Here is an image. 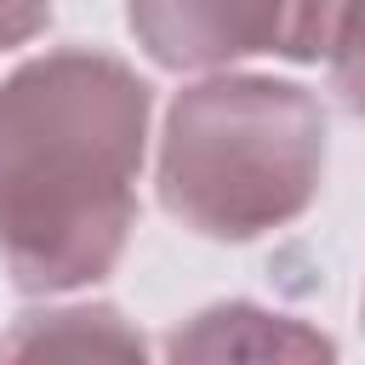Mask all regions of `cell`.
<instances>
[{
  "mask_svg": "<svg viewBox=\"0 0 365 365\" xmlns=\"http://www.w3.org/2000/svg\"><path fill=\"white\" fill-rule=\"evenodd\" d=\"M148 86L108 51L63 46L0 80V262L23 291L114 274L137 222Z\"/></svg>",
  "mask_w": 365,
  "mask_h": 365,
  "instance_id": "1",
  "label": "cell"
},
{
  "mask_svg": "<svg viewBox=\"0 0 365 365\" xmlns=\"http://www.w3.org/2000/svg\"><path fill=\"white\" fill-rule=\"evenodd\" d=\"M325 177V108L297 80L182 86L160 137V205L205 240H257L302 217Z\"/></svg>",
  "mask_w": 365,
  "mask_h": 365,
  "instance_id": "2",
  "label": "cell"
},
{
  "mask_svg": "<svg viewBox=\"0 0 365 365\" xmlns=\"http://www.w3.org/2000/svg\"><path fill=\"white\" fill-rule=\"evenodd\" d=\"M354 0H125L137 46L160 68H217L234 57H331Z\"/></svg>",
  "mask_w": 365,
  "mask_h": 365,
  "instance_id": "3",
  "label": "cell"
},
{
  "mask_svg": "<svg viewBox=\"0 0 365 365\" xmlns=\"http://www.w3.org/2000/svg\"><path fill=\"white\" fill-rule=\"evenodd\" d=\"M165 365H336V342L279 308L211 302L165 336Z\"/></svg>",
  "mask_w": 365,
  "mask_h": 365,
  "instance_id": "4",
  "label": "cell"
},
{
  "mask_svg": "<svg viewBox=\"0 0 365 365\" xmlns=\"http://www.w3.org/2000/svg\"><path fill=\"white\" fill-rule=\"evenodd\" d=\"M0 365H148L143 331L108 302L23 314L0 336Z\"/></svg>",
  "mask_w": 365,
  "mask_h": 365,
  "instance_id": "5",
  "label": "cell"
},
{
  "mask_svg": "<svg viewBox=\"0 0 365 365\" xmlns=\"http://www.w3.org/2000/svg\"><path fill=\"white\" fill-rule=\"evenodd\" d=\"M331 86L354 114H365V0H354L336 46H331Z\"/></svg>",
  "mask_w": 365,
  "mask_h": 365,
  "instance_id": "6",
  "label": "cell"
},
{
  "mask_svg": "<svg viewBox=\"0 0 365 365\" xmlns=\"http://www.w3.org/2000/svg\"><path fill=\"white\" fill-rule=\"evenodd\" d=\"M51 17V0H0V51L34 40Z\"/></svg>",
  "mask_w": 365,
  "mask_h": 365,
  "instance_id": "7",
  "label": "cell"
}]
</instances>
